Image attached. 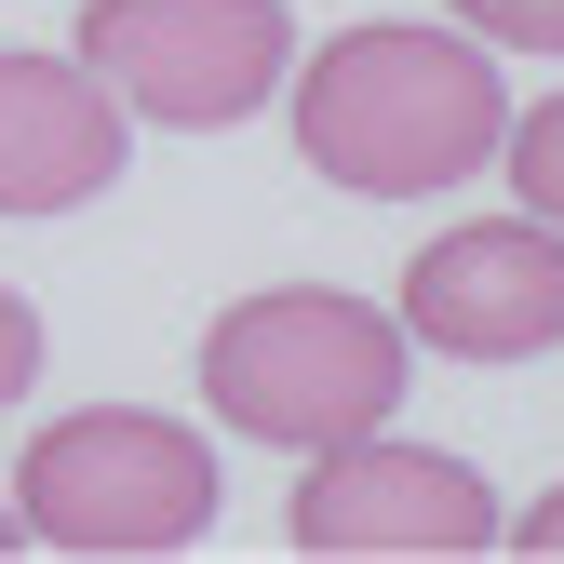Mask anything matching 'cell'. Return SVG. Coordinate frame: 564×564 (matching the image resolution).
Masks as SVG:
<instances>
[{"mask_svg":"<svg viewBox=\"0 0 564 564\" xmlns=\"http://www.w3.org/2000/svg\"><path fill=\"white\" fill-rule=\"evenodd\" d=\"M498 134H511V95H498V54L470 28L377 14V28H336L296 67V162L364 188V202L457 188L498 162Z\"/></svg>","mask_w":564,"mask_h":564,"instance_id":"6da1fadb","label":"cell"},{"mask_svg":"<svg viewBox=\"0 0 564 564\" xmlns=\"http://www.w3.org/2000/svg\"><path fill=\"white\" fill-rule=\"evenodd\" d=\"M403 364H416L403 310H364V296H336V282H269V296L216 310V336H202V403H216L242 444L323 457L349 431H390Z\"/></svg>","mask_w":564,"mask_h":564,"instance_id":"7a4b0ae2","label":"cell"},{"mask_svg":"<svg viewBox=\"0 0 564 564\" xmlns=\"http://www.w3.org/2000/svg\"><path fill=\"white\" fill-rule=\"evenodd\" d=\"M14 524L41 551H95V564H149L216 524V444L162 403H82L14 457Z\"/></svg>","mask_w":564,"mask_h":564,"instance_id":"3957f363","label":"cell"},{"mask_svg":"<svg viewBox=\"0 0 564 564\" xmlns=\"http://www.w3.org/2000/svg\"><path fill=\"white\" fill-rule=\"evenodd\" d=\"M67 54H82L134 121L216 134V121H256L296 82V14H282V0H82V41Z\"/></svg>","mask_w":564,"mask_h":564,"instance_id":"277c9868","label":"cell"},{"mask_svg":"<svg viewBox=\"0 0 564 564\" xmlns=\"http://www.w3.org/2000/svg\"><path fill=\"white\" fill-rule=\"evenodd\" d=\"M282 524H296V551H323V564H470V551H498L484 470L444 457V444H390V431L323 444Z\"/></svg>","mask_w":564,"mask_h":564,"instance_id":"5b68a950","label":"cell"},{"mask_svg":"<svg viewBox=\"0 0 564 564\" xmlns=\"http://www.w3.org/2000/svg\"><path fill=\"white\" fill-rule=\"evenodd\" d=\"M403 336L444 364H524L564 336V229L551 216H470L403 269Z\"/></svg>","mask_w":564,"mask_h":564,"instance_id":"8992f818","label":"cell"},{"mask_svg":"<svg viewBox=\"0 0 564 564\" xmlns=\"http://www.w3.org/2000/svg\"><path fill=\"white\" fill-rule=\"evenodd\" d=\"M134 108L95 82L82 54H0V216H67V202L121 188Z\"/></svg>","mask_w":564,"mask_h":564,"instance_id":"52a82bcc","label":"cell"},{"mask_svg":"<svg viewBox=\"0 0 564 564\" xmlns=\"http://www.w3.org/2000/svg\"><path fill=\"white\" fill-rule=\"evenodd\" d=\"M498 175L524 188V216H551V229H564V95H538V108L498 134Z\"/></svg>","mask_w":564,"mask_h":564,"instance_id":"ba28073f","label":"cell"},{"mask_svg":"<svg viewBox=\"0 0 564 564\" xmlns=\"http://www.w3.org/2000/svg\"><path fill=\"white\" fill-rule=\"evenodd\" d=\"M470 41H511V54H564V0H444Z\"/></svg>","mask_w":564,"mask_h":564,"instance_id":"9c48e42d","label":"cell"},{"mask_svg":"<svg viewBox=\"0 0 564 564\" xmlns=\"http://www.w3.org/2000/svg\"><path fill=\"white\" fill-rule=\"evenodd\" d=\"M28 377H41V310L14 296V282H0V403H14Z\"/></svg>","mask_w":564,"mask_h":564,"instance_id":"30bf717a","label":"cell"},{"mask_svg":"<svg viewBox=\"0 0 564 564\" xmlns=\"http://www.w3.org/2000/svg\"><path fill=\"white\" fill-rule=\"evenodd\" d=\"M498 538H511V551H538V564H564V484H551L524 524H498Z\"/></svg>","mask_w":564,"mask_h":564,"instance_id":"8fae6325","label":"cell"},{"mask_svg":"<svg viewBox=\"0 0 564 564\" xmlns=\"http://www.w3.org/2000/svg\"><path fill=\"white\" fill-rule=\"evenodd\" d=\"M14 538H28V524H14V511H0V551H14Z\"/></svg>","mask_w":564,"mask_h":564,"instance_id":"7c38bea8","label":"cell"}]
</instances>
